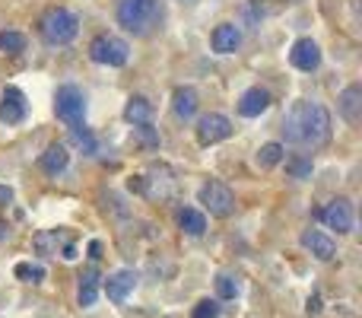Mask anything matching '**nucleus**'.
I'll return each mask as SVG.
<instances>
[{
  "mask_svg": "<svg viewBox=\"0 0 362 318\" xmlns=\"http://www.w3.org/2000/svg\"><path fill=\"white\" fill-rule=\"evenodd\" d=\"M99 280H102V274H99V268H95V264L80 274V290H76V300H80L83 309L95 306V300H99Z\"/></svg>",
  "mask_w": 362,
  "mask_h": 318,
  "instance_id": "nucleus-18",
  "label": "nucleus"
},
{
  "mask_svg": "<svg viewBox=\"0 0 362 318\" xmlns=\"http://www.w3.org/2000/svg\"><path fill=\"white\" fill-rule=\"evenodd\" d=\"M210 45L216 55H232V51H238V45H242V32H238L235 23H219L210 35Z\"/></svg>",
  "mask_w": 362,
  "mask_h": 318,
  "instance_id": "nucleus-14",
  "label": "nucleus"
},
{
  "mask_svg": "<svg viewBox=\"0 0 362 318\" xmlns=\"http://www.w3.org/2000/svg\"><path fill=\"white\" fill-rule=\"evenodd\" d=\"M70 140H74L76 147H83L86 153H95V137L86 131V125H80V127H70Z\"/></svg>",
  "mask_w": 362,
  "mask_h": 318,
  "instance_id": "nucleus-26",
  "label": "nucleus"
},
{
  "mask_svg": "<svg viewBox=\"0 0 362 318\" xmlns=\"http://www.w3.org/2000/svg\"><path fill=\"white\" fill-rule=\"evenodd\" d=\"M289 64H293L296 70H305V74L318 70L321 67V48H318V42H312V38H299V42L293 45V51H289Z\"/></svg>",
  "mask_w": 362,
  "mask_h": 318,
  "instance_id": "nucleus-11",
  "label": "nucleus"
},
{
  "mask_svg": "<svg viewBox=\"0 0 362 318\" xmlns=\"http://www.w3.org/2000/svg\"><path fill=\"white\" fill-rule=\"evenodd\" d=\"M10 200H13V188L10 185H0V204H10Z\"/></svg>",
  "mask_w": 362,
  "mask_h": 318,
  "instance_id": "nucleus-28",
  "label": "nucleus"
},
{
  "mask_svg": "<svg viewBox=\"0 0 362 318\" xmlns=\"http://www.w3.org/2000/svg\"><path fill=\"white\" fill-rule=\"evenodd\" d=\"M38 29H42V38L48 45H70L80 35V19H76V13L64 10V6H54V10H48L42 16Z\"/></svg>",
  "mask_w": 362,
  "mask_h": 318,
  "instance_id": "nucleus-3",
  "label": "nucleus"
},
{
  "mask_svg": "<svg viewBox=\"0 0 362 318\" xmlns=\"http://www.w3.org/2000/svg\"><path fill=\"white\" fill-rule=\"evenodd\" d=\"M16 277L23 283H42L45 280V268H42V264L23 261V264H16Z\"/></svg>",
  "mask_w": 362,
  "mask_h": 318,
  "instance_id": "nucleus-23",
  "label": "nucleus"
},
{
  "mask_svg": "<svg viewBox=\"0 0 362 318\" xmlns=\"http://www.w3.org/2000/svg\"><path fill=\"white\" fill-rule=\"evenodd\" d=\"M0 51H4V55H19V51H25V35L23 32H0Z\"/></svg>",
  "mask_w": 362,
  "mask_h": 318,
  "instance_id": "nucleus-22",
  "label": "nucleus"
},
{
  "mask_svg": "<svg viewBox=\"0 0 362 318\" xmlns=\"http://www.w3.org/2000/svg\"><path fill=\"white\" fill-rule=\"evenodd\" d=\"M54 115L70 127H80L86 121V96H83L80 86L74 83H64L54 93Z\"/></svg>",
  "mask_w": 362,
  "mask_h": 318,
  "instance_id": "nucleus-4",
  "label": "nucleus"
},
{
  "mask_svg": "<svg viewBox=\"0 0 362 318\" xmlns=\"http://www.w3.org/2000/svg\"><path fill=\"white\" fill-rule=\"evenodd\" d=\"M299 242H302V249L312 251L318 261H331V258L337 255V242H334L327 232H321V229H305Z\"/></svg>",
  "mask_w": 362,
  "mask_h": 318,
  "instance_id": "nucleus-12",
  "label": "nucleus"
},
{
  "mask_svg": "<svg viewBox=\"0 0 362 318\" xmlns=\"http://www.w3.org/2000/svg\"><path fill=\"white\" fill-rule=\"evenodd\" d=\"M102 290H105V296H108L112 302H124L127 296L137 290V274H134L131 268H121V271H115V274L105 277Z\"/></svg>",
  "mask_w": 362,
  "mask_h": 318,
  "instance_id": "nucleus-10",
  "label": "nucleus"
},
{
  "mask_svg": "<svg viewBox=\"0 0 362 318\" xmlns=\"http://www.w3.org/2000/svg\"><path fill=\"white\" fill-rule=\"evenodd\" d=\"M191 318H219V302L216 300H200L197 306H194Z\"/></svg>",
  "mask_w": 362,
  "mask_h": 318,
  "instance_id": "nucleus-27",
  "label": "nucleus"
},
{
  "mask_svg": "<svg viewBox=\"0 0 362 318\" xmlns=\"http://www.w3.org/2000/svg\"><path fill=\"white\" fill-rule=\"evenodd\" d=\"M38 166H42V172H48V175H61L64 169L70 166V153H67V147H64V144H51L48 150L42 153Z\"/></svg>",
  "mask_w": 362,
  "mask_h": 318,
  "instance_id": "nucleus-19",
  "label": "nucleus"
},
{
  "mask_svg": "<svg viewBox=\"0 0 362 318\" xmlns=\"http://www.w3.org/2000/svg\"><path fill=\"white\" fill-rule=\"evenodd\" d=\"M89 57L102 67H124L131 57V45L118 35H95L89 42Z\"/></svg>",
  "mask_w": 362,
  "mask_h": 318,
  "instance_id": "nucleus-5",
  "label": "nucleus"
},
{
  "mask_svg": "<svg viewBox=\"0 0 362 318\" xmlns=\"http://www.w3.org/2000/svg\"><path fill=\"white\" fill-rule=\"evenodd\" d=\"M216 293H219V300H235L238 296V280L235 277H229V274H219L216 277Z\"/></svg>",
  "mask_w": 362,
  "mask_h": 318,
  "instance_id": "nucleus-25",
  "label": "nucleus"
},
{
  "mask_svg": "<svg viewBox=\"0 0 362 318\" xmlns=\"http://www.w3.org/2000/svg\"><path fill=\"white\" fill-rule=\"evenodd\" d=\"M331 112L321 102L299 99L289 106L286 118H283V137L299 150H318L331 140Z\"/></svg>",
  "mask_w": 362,
  "mask_h": 318,
  "instance_id": "nucleus-1",
  "label": "nucleus"
},
{
  "mask_svg": "<svg viewBox=\"0 0 362 318\" xmlns=\"http://www.w3.org/2000/svg\"><path fill=\"white\" fill-rule=\"evenodd\" d=\"M197 106H200V96L194 86H178L175 96H172V112H175L181 121H191L194 115H197Z\"/></svg>",
  "mask_w": 362,
  "mask_h": 318,
  "instance_id": "nucleus-16",
  "label": "nucleus"
},
{
  "mask_svg": "<svg viewBox=\"0 0 362 318\" xmlns=\"http://www.w3.org/2000/svg\"><path fill=\"white\" fill-rule=\"evenodd\" d=\"M286 172H289V178H308L312 175V157H296V159H289L286 162Z\"/></svg>",
  "mask_w": 362,
  "mask_h": 318,
  "instance_id": "nucleus-24",
  "label": "nucleus"
},
{
  "mask_svg": "<svg viewBox=\"0 0 362 318\" xmlns=\"http://www.w3.org/2000/svg\"><path fill=\"white\" fill-rule=\"evenodd\" d=\"M270 108V93L261 86H251L242 93V99H238V115L242 118H257V115H264Z\"/></svg>",
  "mask_w": 362,
  "mask_h": 318,
  "instance_id": "nucleus-13",
  "label": "nucleus"
},
{
  "mask_svg": "<svg viewBox=\"0 0 362 318\" xmlns=\"http://www.w3.org/2000/svg\"><path fill=\"white\" fill-rule=\"evenodd\" d=\"M25 115H29L25 93L19 86H6L4 96H0V121H4V125H23Z\"/></svg>",
  "mask_w": 362,
  "mask_h": 318,
  "instance_id": "nucleus-8",
  "label": "nucleus"
},
{
  "mask_svg": "<svg viewBox=\"0 0 362 318\" xmlns=\"http://www.w3.org/2000/svg\"><path fill=\"white\" fill-rule=\"evenodd\" d=\"M337 108H340V115H344V121L359 125L362 121V86L359 83H353V86H346L344 93H340Z\"/></svg>",
  "mask_w": 362,
  "mask_h": 318,
  "instance_id": "nucleus-15",
  "label": "nucleus"
},
{
  "mask_svg": "<svg viewBox=\"0 0 362 318\" xmlns=\"http://www.w3.org/2000/svg\"><path fill=\"white\" fill-rule=\"evenodd\" d=\"M197 200L210 210V217H232V210H235V194H232L229 185H223V181H206V185H200L197 191Z\"/></svg>",
  "mask_w": 362,
  "mask_h": 318,
  "instance_id": "nucleus-6",
  "label": "nucleus"
},
{
  "mask_svg": "<svg viewBox=\"0 0 362 318\" xmlns=\"http://www.w3.org/2000/svg\"><path fill=\"white\" fill-rule=\"evenodd\" d=\"M124 121L134 127H146L153 121V102L146 96H131L124 106Z\"/></svg>",
  "mask_w": 362,
  "mask_h": 318,
  "instance_id": "nucleus-17",
  "label": "nucleus"
},
{
  "mask_svg": "<svg viewBox=\"0 0 362 318\" xmlns=\"http://www.w3.org/2000/svg\"><path fill=\"white\" fill-rule=\"evenodd\" d=\"M283 159H286L283 144H264L261 150H257V166L261 169H274V166H280Z\"/></svg>",
  "mask_w": 362,
  "mask_h": 318,
  "instance_id": "nucleus-21",
  "label": "nucleus"
},
{
  "mask_svg": "<svg viewBox=\"0 0 362 318\" xmlns=\"http://www.w3.org/2000/svg\"><path fill=\"white\" fill-rule=\"evenodd\" d=\"M229 134H232V121L226 118V115H219V112H210V115H204V118L197 121V140L204 147L219 144V140H226Z\"/></svg>",
  "mask_w": 362,
  "mask_h": 318,
  "instance_id": "nucleus-9",
  "label": "nucleus"
},
{
  "mask_svg": "<svg viewBox=\"0 0 362 318\" xmlns=\"http://www.w3.org/2000/svg\"><path fill=\"white\" fill-rule=\"evenodd\" d=\"M118 25L134 38H144L163 25V0H118Z\"/></svg>",
  "mask_w": 362,
  "mask_h": 318,
  "instance_id": "nucleus-2",
  "label": "nucleus"
},
{
  "mask_svg": "<svg viewBox=\"0 0 362 318\" xmlns=\"http://www.w3.org/2000/svg\"><path fill=\"white\" fill-rule=\"evenodd\" d=\"M89 251H93V258H95V261H99V258H102V255H99V251H102V245H99V242H93V245H89Z\"/></svg>",
  "mask_w": 362,
  "mask_h": 318,
  "instance_id": "nucleus-29",
  "label": "nucleus"
},
{
  "mask_svg": "<svg viewBox=\"0 0 362 318\" xmlns=\"http://www.w3.org/2000/svg\"><path fill=\"white\" fill-rule=\"evenodd\" d=\"M321 223H325L327 229H337L340 236L353 232V226H356V213H353L350 198H334L331 204L321 210Z\"/></svg>",
  "mask_w": 362,
  "mask_h": 318,
  "instance_id": "nucleus-7",
  "label": "nucleus"
},
{
  "mask_svg": "<svg viewBox=\"0 0 362 318\" xmlns=\"http://www.w3.org/2000/svg\"><path fill=\"white\" fill-rule=\"evenodd\" d=\"M178 226H181V232H187V236H204L206 217L200 210H194V207H185V210H178Z\"/></svg>",
  "mask_w": 362,
  "mask_h": 318,
  "instance_id": "nucleus-20",
  "label": "nucleus"
}]
</instances>
